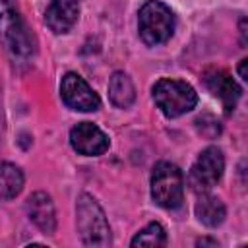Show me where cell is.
I'll return each instance as SVG.
<instances>
[{
  "label": "cell",
  "mask_w": 248,
  "mask_h": 248,
  "mask_svg": "<svg viewBox=\"0 0 248 248\" xmlns=\"http://www.w3.org/2000/svg\"><path fill=\"white\" fill-rule=\"evenodd\" d=\"M76 227L85 246L112 244V234L107 215L99 205V202L87 192H81L76 200Z\"/></svg>",
  "instance_id": "obj_1"
},
{
  "label": "cell",
  "mask_w": 248,
  "mask_h": 248,
  "mask_svg": "<svg viewBox=\"0 0 248 248\" xmlns=\"http://www.w3.org/2000/svg\"><path fill=\"white\" fill-rule=\"evenodd\" d=\"M0 39L16 56H31L35 52V35L21 17L16 0H0Z\"/></svg>",
  "instance_id": "obj_2"
},
{
  "label": "cell",
  "mask_w": 248,
  "mask_h": 248,
  "mask_svg": "<svg viewBox=\"0 0 248 248\" xmlns=\"http://www.w3.org/2000/svg\"><path fill=\"white\" fill-rule=\"evenodd\" d=\"M153 101L157 108L167 116V118H178L198 105V93L196 89L184 81V79H174V78H161L155 81L153 89Z\"/></svg>",
  "instance_id": "obj_3"
},
{
  "label": "cell",
  "mask_w": 248,
  "mask_h": 248,
  "mask_svg": "<svg viewBox=\"0 0 248 248\" xmlns=\"http://www.w3.org/2000/svg\"><path fill=\"white\" fill-rule=\"evenodd\" d=\"M174 27H176V19L172 10L159 0H147L138 12L140 39L147 46H159L167 43L172 37Z\"/></svg>",
  "instance_id": "obj_4"
},
{
  "label": "cell",
  "mask_w": 248,
  "mask_h": 248,
  "mask_svg": "<svg viewBox=\"0 0 248 248\" xmlns=\"http://www.w3.org/2000/svg\"><path fill=\"white\" fill-rule=\"evenodd\" d=\"M151 198L163 209H178L184 202V174L170 161H159L151 170Z\"/></svg>",
  "instance_id": "obj_5"
},
{
  "label": "cell",
  "mask_w": 248,
  "mask_h": 248,
  "mask_svg": "<svg viewBox=\"0 0 248 248\" xmlns=\"http://www.w3.org/2000/svg\"><path fill=\"white\" fill-rule=\"evenodd\" d=\"M225 170V157L223 151L217 145H207L198 159L194 161L190 172H188V186L196 194L209 192L223 176Z\"/></svg>",
  "instance_id": "obj_6"
},
{
  "label": "cell",
  "mask_w": 248,
  "mask_h": 248,
  "mask_svg": "<svg viewBox=\"0 0 248 248\" xmlns=\"http://www.w3.org/2000/svg\"><path fill=\"white\" fill-rule=\"evenodd\" d=\"M60 97L62 103L72 108V110H79V112H93L101 108V99L99 95L91 89V85L76 72H68L64 74L62 81H60Z\"/></svg>",
  "instance_id": "obj_7"
},
{
  "label": "cell",
  "mask_w": 248,
  "mask_h": 248,
  "mask_svg": "<svg viewBox=\"0 0 248 248\" xmlns=\"http://www.w3.org/2000/svg\"><path fill=\"white\" fill-rule=\"evenodd\" d=\"M70 145L79 155L99 157L108 149L110 141L108 136L93 122H78L70 130Z\"/></svg>",
  "instance_id": "obj_8"
},
{
  "label": "cell",
  "mask_w": 248,
  "mask_h": 248,
  "mask_svg": "<svg viewBox=\"0 0 248 248\" xmlns=\"http://www.w3.org/2000/svg\"><path fill=\"white\" fill-rule=\"evenodd\" d=\"M202 79H203V85L211 91V95L221 101L225 112L231 114L236 108V103H238V99L242 95V89L232 79V76L227 74L225 70L211 68V70H205L203 72V78Z\"/></svg>",
  "instance_id": "obj_9"
},
{
  "label": "cell",
  "mask_w": 248,
  "mask_h": 248,
  "mask_svg": "<svg viewBox=\"0 0 248 248\" xmlns=\"http://www.w3.org/2000/svg\"><path fill=\"white\" fill-rule=\"evenodd\" d=\"M25 213L29 217V221L45 234H54L56 231V209H54V202L52 198L39 190L33 192L27 202H25Z\"/></svg>",
  "instance_id": "obj_10"
},
{
  "label": "cell",
  "mask_w": 248,
  "mask_h": 248,
  "mask_svg": "<svg viewBox=\"0 0 248 248\" xmlns=\"http://www.w3.org/2000/svg\"><path fill=\"white\" fill-rule=\"evenodd\" d=\"M78 17H79L78 0H50V4L45 10V23L56 35L68 33L78 23Z\"/></svg>",
  "instance_id": "obj_11"
},
{
  "label": "cell",
  "mask_w": 248,
  "mask_h": 248,
  "mask_svg": "<svg viewBox=\"0 0 248 248\" xmlns=\"http://www.w3.org/2000/svg\"><path fill=\"white\" fill-rule=\"evenodd\" d=\"M108 99L116 108H130L134 105L136 87H134L132 78L126 72L116 70L108 78Z\"/></svg>",
  "instance_id": "obj_12"
},
{
  "label": "cell",
  "mask_w": 248,
  "mask_h": 248,
  "mask_svg": "<svg viewBox=\"0 0 248 248\" xmlns=\"http://www.w3.org/2000/svg\"><path fill=\"white\" fill-rule=\"evenodd\" d=\"M194 211H196L198 221H200L202 225L209 227V229L219 227V225L225 221V217H227V207H225V203H223L217 196L207 194V192L200 194V200L196 202Z\"/></svg>",
  "instance_id": "obj_13"
},
{
  "label": "cell",
  "mask_w": 248,
  "mask_h": 248,
  "mask_svg": "<svg viewBox=\"0 0 248 248\" xmlns=\"http://www.w3.org/2000/svg\"><path fill=\"white\" fill-rule=\"evenodd\" d=\"M23 170L8 161L0 163V200H14L23 190Z\"/></svg>",
  "instance_id": "obj_14"
},
{
  "label": "cell",
  "mask_w": 248,
  "mask_h": 248,
  "mask_svg": "<svg viewBox=\"0 0 248 248\" xmlns=\"http://www.w3.org/2000/svg\"><path fill=\"white\" fill-rule=\"evenodd\" d=\"M132 246H165L167 244V232L159 223H149L145 225L140 232H136V236L130 242Z\"/></svg>",
  "instance_id": "obj_15"
},
{
  "label": "cell",
  "mask_w": 248,
  "mask_h": 248,
  "mask_svg": "<svg viewBox=\"0 0 248 248\" xmlns=\"http://www.w3.org/2000/svg\"><path fill=\"white\" fill-rule=\"evenodd\" d=\"M194 124H196V130H198L203 138L213 140V138H217V136L221 134V124H219V120L213 118L211 114H202V116H198Z\"/></svg>",
  "instance_id": "obj_16"
},
{
  "label": "cell",
  "mask_w": 248,
  "mask_h": 248,
  "mask_svg": "<svg viewBox=\"0 0 248 248\" xmlns=\"http://www.w3.org/2000/svg\"><path fill=\"white\" fill-rule=\"evenodd\" d=\"M196 246H219L217 238H209V236H202L196 240Z\"/></svg>",
  "instance_id": "obj_17"
},
{
  "label": "cell",
  "mask_w": 248,
  "mask_h": 248,
  "mask_svg": "<svg viewBox=\"0 0 248 248\" xmlns=\"http://www.w3.org/2000/svg\"><path fill=\"white\" fill-rule=\"evenodd\" d=\"M238 29H240V45L244 46V45L248 43V37H246V19H244V17L240 19V27H238Z\"/></svg>",
  "instance_id": "obj_18"
},
{
  "label": "cell",
  "mask_w": 248,
  "mask_h": 248,
  "mask_svg": "<svg viewBox=\"0 0 248 248\" xmlns=\"http://www.w3.org/2000/svg\"><path fill=\"white\" fill-rule=\"evenodd\" d=\"M246 64H248V60L246 58H242L240 60V64H238V76H240V79H248V74H246Z\"/></svg>",
  "instance_id": "obj_19"
}]
</instances>
